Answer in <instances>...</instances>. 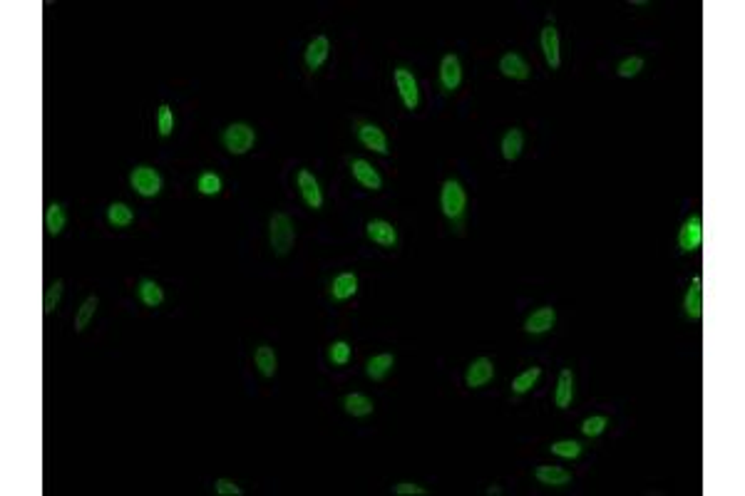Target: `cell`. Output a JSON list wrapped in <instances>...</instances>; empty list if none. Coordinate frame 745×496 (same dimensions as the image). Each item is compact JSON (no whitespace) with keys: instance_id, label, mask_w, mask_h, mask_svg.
<instances>
[{"instance_id":"8d00e7d4","label":"cell","mask_w":745,"mask_h":496,"mask_svg":"<svg viewBox=\"0 0 745 496\" xmlns=\"http://www.w3.org/2000/svg\"><path fill=\"white\" fill-rule=\"evenodd\" d=\"M214 489H216V494H221V496H242L244 494L242 486H237L234 481H229V479H216Z\"/></svg>"},{"instance_id":"e575fe53","label":"cell","mask_w":745,"mask_h":496,"mask_svg":"<svg viewBox=\"0 0 745 496\" xmlns=\"http://www.w3.org/2000/svg\"><path fill=\"white\" fill-rule=\"evenodd\" d=\"M157 129H159V134H162V136L172 134V129H174V112H172V107H169V105H159V110H157Z\"/></svg>"},{"instance_id":"836d02e7","label":"cell","mask_w":745,"mask_h":496,"mask_svg":"<svg viewBox=\"0 0 745 496\" xmlns=\"http://www.w3.org/2000/svg\"><path fill=\"white\" fill-rule=\"evenodd\" d=\"M606 427H609V417H603V414H594V417H587L582 422V432L587 437H599Z\"/></svg>"},{"instance_id":"8992f818","label":"cell","mask_w":745,"mask_h":496,"mask_svg":"<svg viewBox=\"0 0 745 496\" xmlns=\"http://www.w3.org/2000/svg\"><path fill=\"white\" fill-rule=\"evenodd\" d=\"M701 243H703V221H701V214H693L691 219L683 224L681 234H678V246H681V251L691 253V251H696Z\"/></svg>"},{"instance_id":"ac0fdd59","label":"cell","mask_w":745,"mask_h":496,"mask_svg":"<svg viewBox=\"0 0 745 496\" xmlns=\"http://www.w3.org/2000/svg\"><path fill=\"white\" fill-rule=\"evenodd\" d=\"M574 400V372L562 370L559 372V380H556V392H554V405L559 409H567Z\"/></svg>"},{"instance_id":"6da1fadb","label":"cell","mask_w":745,"mask_h":496,"mask_svg":"<svg viewBox=\"0 0 745 496\" xmlns=\"http://www.w3.org/2000/svg\"><path fill=\"white\" fill-rule=\"evenodd\" d=\"M271 231H268V239H271V248L276 256H286V253L294 248V241H296V229H294V221L289 219V214H273L271 216Z\"/></svg>"},{"instance_id":"ffe728a7","label":"cell","mask_w":745,"mask_h":496,"mask_svg":"<svg viewBox=\"0 0 745 496\" xmlns=\"http://www.w3.org/2000/svg\"><path fill=\"white\" fill-rule=\"evenodd\" d=\"M137 295H139V300H142L147 308H157V305L164 303L162 286H159L157 281H152V278H144V281H139V286H137Z\"/></svg>"},{"instance_id":"4316f807","label":"cell","mask_w":745,"mask_h":496,"mask_svg":"<svg viewBox=\"0 0 745 496\" xmlns=\"http://www.w3.org/2000/svg\"><path fill=\"white\" fill-rule=\"evenodd\" d=\"M65 224H68V216H65V209L60 204H50L45 209V231L50 236H60L65 231Z\"/></svg>"},{"instance_id":"ba28073f","label":"cell","mask_w":745,"mask_h":496,"mask_svg":"<svg viewBox=\"0 0 745 496\" xmlns=\"http://www.w3.org/2000/svg\"><path fill=\"white\" fill-rule=\"evenodd\" d=\"M351 172H353V179H356L361 186H365L368 191H380V189H383V179H380L378 169L372 167L370 162H365V159H353Z\"/></svg>"},{"instance_id":"603a6c76","label":"cell","mask_w":745,"mask_h":496,"mask_svg":"<svg viewBox=\"0 0 745 496\" xmlns=\"http://www.w3.org/2000/svg\"><path fill=\"white\" fill-rule=\"evenodd\" d=\"M343 409H346L351 417H368V414H372L375 405H372L370 397L361 395V392H351V395H346V400H343Z\"/></svg>"},{"instance_id":"5b68a950","label":"cell","mask_w":745,"mask_h":496,"mask_svg":"<svg viewBox=\"0 0 745 496\" xmlns=\"http://www.w3.org/2000/svg\"><path fill=\"white\" fill-rule=\"evenodd\" d=\"M395 84H398V92L403 105L408 110H418V102H420V89H418V82H415L413 72L408 68H398L395 70Z\"/></svg>"},{"instance_id":"d590c367","label":"cell","mask_w":745,"mask_h":496,"mask_svg":"<svg viewBox=\"0 0 745 496\" xmlns=\"http://www.w3.org/2000/svg\"><path fill=\"white\" fill-rule=\"evenodd\" d=\"M644 70V58H639V55H631V58H626L624 63L616 68V72H619V77H636V75Z\"/></svg>"},{"instance_id":"3957f363","label":"cell","mask_w":745,"mask_h":496,"mask_svg":"<svg viewBox=\"0 0 745 496\" xmlns=\"http://www.w3.org/2000/svg\"><path fill=\"white\" fill-rule=\"evenodd\" d=\"M440 206H442V214L447 219H460L465 214V206H468V193L462 189V184L457 179H447L442 184V193H440Z\"/></svg>"},{"instance_id":"2e32d148","label":"cell","mask_w":745,"mask_h":496,"mask_svg":"<svg viewBox=\"0 0 745 496\" xmlns=\"http://www.w3.org/2000/svg\"><path fill=\"white\" fill-rule=\"evenodd\" d=\"M683 308H686V315L691 320L703 318V288H701V276L693 278L691 288L686 293V300H683Z\"/></svg>"},{"instance_id":"74e56055","label":"cell","mask_w":745,"mask_h":496,"mask_svg":"<svg viewBox=\"0 0 745 496\" xmlns=\"http://www.w3.org/2000/svg\"><path fill=\"white\" fill-rule=\"evenodd\" d=\"M393 491L398 496H425L427 494L425 486H418V484H395Z\"/></svg>"},{"instance_id":"9a60e30c","label":"cell","mask_w":745,"mask_h":496,"mask_svg":"<svg viewBox=\"0 0 745 496\" xmlns=\"http://www.w3.org/2000/svg\"><path fill=\"white\" fill-rule=\"evenodd\" d=\"M328 50H331L328 37L325 35L313 37V40L308 42V47H306V68H308L311 72H315V70L328 60Z\"/></svg>"},{"instance_id":"cb8c5ba5","label":"cell","mask_w":745,"mask_h":496,"mask_svg":"<svg viewBox=\"0 0 745 496\" xmlns=\"http://www.w3.org/2000/svg\"><path fill=\"white\" fill-rule=\"evenodd\" d=\"M395 365V357L390 352H383V355H372L370 360L365 362V375L370 380H383Z\"/></svg>"},{"instance_id":"30bf717a","label":"cell","mask_w":745,"mask_h":496,"mask_svg":"<svg viewBox=\"0 0 745 496\" xmlns=\"http://www.w3.org/2000/svg\"><path fill=\"white\" fill-rule=\"evenodd\" d=\"M492 377H494L492 360H489V357H477V360L470 362L468 375H465V382H468L470 390H480V387L487 385Z\"/></svg>"},{"instance_id":"1f68e13d","label":"cell","mask_w":745,"mask_h":496,"mask_svg":"<svg viewBox=\"0 0 745 496\" xmlns=\"http://www.w3.org/2000/svg\"><path fill=\"white\" fill-rule=\"evenodd\" d=\"M351 345L343 343V340H338V343H333L331 348H328V360L333 362V365H348L351 362Z\"/></svg>"},{"instance_id":"83f0119b","label":"cell","mask_w":745,"mask_h":496,"mask_svg":"<svg viewBox=\"0 0 745 496\" xmlns=\"http://www.w3.org/2000/svg\"><path fill=\"white\" fill-rule=\"evenodd\" d=\"M97 305H100V298L97 295H89L87 300L80 305L77 315H75V333H82V330L87 328V323L92 320V315H95Z\"/></svg>"},{"instance_id":"d4e9b609","label":"cell","mask_w":745,"mask_h":496,"mask_svg":"<svg viewBox=\"0 0 745 496\" xmlns=\"http://www.w3.org/2000/svg\"><path fill=\"white\" fill-rule=\"evenodd\" d=\"M253 362H256L258 372H261L263 377L276 375L278 360H276V352H273V348H268V345H258L256 352H253Z\"/></svg>"},{"instance_id":"7402d4cb","label":"cell","mask_w":745,"mask_h":496,"mask_svg":"<svg viewBox=\"0 0 745 496\" xmlns=\"http://www.w3.org/2000/svg\"><path fill=\"white\" fill-rule=\"evenodd\" d=\"M534 476H537V481H541V484H546V486H567L569 481H572V474H569L567 469H562V466H551V464L537 466Z\"/></svg>"},{"instance_id":"44dd1931","label":"cell","mask_w":745,"mask_h":496,"mask_svg":"<svg viewBox=\"0 0 745 496\" xmlns=\"http://www.w3.org/2000/svg\"><path fill=\"white\" fill-rule=\"evenodd\" d=\"M522 149H525V132H522L520 127H512V129L502 136V157L507 159V162H515V159L522 154Z\"/></svg>"},{"instance_id":"7c38bea8","label":"cell","mask_w":745,"mask_h":496,"mask_svg":"<svg viewBox=\"0 0 745 496\" xmlns=\"http://www.w3.org/2000/svg\"><path fill=\"white\" fill-rule=\"evenodd\" d=\"M358 139L363 141V146L365 149H370V152L375 154H388V136H385V132L380 129V127L375 125H361L358 127Z\"/></svg>"},{"instance_id":"5bb4252c","label":"cell","mask_w":745,"mask_h":496,"mask_svg":"<svg viewBox=\"0 0 745 496\" xmlns=\"http://www.w3.org/2000/svg\"><path fill=\"white\" fill-rule=\"evenodd\" d=\"M541 50H544V60L551 70H559L562 65V53H559V32L554 25H546L541 30Z\"/></svg>"},{"instance_id":"d6a6232c","label":"cell","mask_w":745,"mask_h":496,"mask_svg":"<svg viewBox=\"0 0 745 496\" xmlns=\"http://www.w3.org/2000/svg\"><path fill=\"white\" fill-rule=\"evenodd\" d=\"M63 288H65L63 278H58V281L48 288V293H45V303H42V313H53V310L58 308L60 298H63Z\"/></svg>"},{"instance_id":"e0dca14e","label":"cell","mask_w":745,"mask_h":496,"mask_svg":"<svg viewBox=\"0 0 745 496\" xmlns=\"http://www.w3.org/2000/svg\"><path fill=\"white\" fill-rule=\"evenodd\" d=\"M499 72L509 80H527L530 77V65L522 55L517 53H507L502 60H499Z\"/></svg>"},{"instance_id":"7a4b0ae2","label":"cell","mask_w":745,"mask_h":496,"mask_svg":"<svg viewBox=\"0 0 745 496\" xmlns=\"http://www.w3.org/2000/svg\"><path fill=\"white\" fill-rule=\"evenodd\" d=\"M253 141H256V132H253V127L246 125V122H234V125L226 127L224 134H221V144H224L226 152H231V154H246L253 146Z\"/></svg>"},{"instance_id":"4dcf8cb0","label":"cell","mask_w":745,"mask_h":496,"mask_svg":"<svg viewBox=\"0 0 745 496\" xmlns=\"http://www.w3.org/2000/svg\"><path fill=\"white\" fill-rule=\"evenodd\" d=\"M196 189H199L204 196H216V193H221V177L214 172L199 174V179H196Z\"/></svg>"},{"instance_id":"f1b7e54d","label":"cell","mask_w":745,"mask_h":496,"mask_svg":"<svg viewBox=\"0 0 745 496\" xmlns=\"http://www.w3.org/2000/svg\"><path fill=\"white\" fill-rule=\"evenodd\" d=\"M539 377H541V367H530V370H525L522 375H517L512 380V392L515 395H525V392H530L537 385Z\"/></svg>"},{"instance_id":"f35d334b","label":"cell","mask_w":745,"mask_h":496,"mask_svg":"<svg viewBox=\"0 0 745 496\" xmlns=\"http://www.w3.org/2000/svg\"><path fill=\"white\" fill-rule=\"evenodd\" d=\"M499 491H502V489H499V486H489V489H487V494L492 496V494H499Z\"/></svg>"},{"instance_id":"8fae6325","label":"cell","mask_w":745,"mask_h":496,"mask_svg":"<svg viewBox=\"0 0 745 496\" xmlns=\"http://www.w3.org/2000/svg\"><path fill=\"white\" fill-rule=\"evenodd\" d=\"M440 82H442V89L445 92H455L457 87H460L462 82V65H460V58H457L455 53L445 55L440 63Z\"/></svg>"},{"instance_id":"277c9868","label":"cell","mask_w":745,"mask_h":496,"mask_svg":"<svg viewBox=\"0 0 745 496\" xmlns=\"http://www.w3.org/2000/svg\"><path fill=\"white\" fill-rule=\"evenodd\" d=\"M130 184H132V189L144 198H152L162 191V177H159V172L152 167H144V164L142 167H137L134 172L130 174Z\"/></svg>"},{"instance_id":"9c48e42d","label":"cell","mask_w":745,"mask_h":496,"mask_svg":"<svg viewBox=\"0 0 745 496\" xmlns=\"http://www.w3.org/2000/svg\"><path fill=\"white\" fill-rule=\"evenodd\" d=\"M365 234L372 243L383 246V248H393V246L398 243V231H395V226L390 224V221H383V219L368 221Z\"/></svg>"},{"instance_id":"d6986e66","label":"cell","mask_w":745,"mask_h":496,"mask_svg":"<svg viewBox=\"0 0 745 496\" xmlns=\"http://www.w3.org/2000/svg\"><path fill=\"white\" fill-rule=\"evenodd\" d=\"M358 293V278L356 273H338L331 283V295L333 300H348Z\"/></svg>"},{"instance_id":"484cf974","label":"cell","mask_w":745,"mask_h":496,"mask_svg":"<svg viewBox=\"0 0 745 496\" xmlns=\"http://www.w3.org/2000/svg\"><path fill=\"white\" fill-rule=\"evenodd\" d=\"M107 221H110L115 229H127V226L134 221V211H132L125 201H115V204L107 206Z\"/></svg>"},{"instance_id":"4fadbf2b","label":"cell","mask_w":745,"mask_h":496,"mask_svg":"<svg viewBox=\"0 0 745 496\" xmlns=\"http://www.w3.org/2000/svg\"><path fill=\"white\" fill-rule=\"evenodd\" d=\"M556 323V310L551 305H544V308L534 310L530 318L525 320V330L530 335H541V333H549Z\"/></svg>"},{"instance_id":"f546056e","label":"cell","mask_w":745,"mask_h":496,"mask_svg":"<svg viewBox=\"0 0 745 496\" xmlns=\"http://www.w3.org/2000/svg\"><path fill=\"white\" fill-rule=\"evenodd\" d=\"M549 450H551V454L562 457V459H577V457L582 454V444H579L577 439H562V442L551 444Z\"/></svg>"},{"instance_id":"52a82bcc","label":"cell","mask_w":745,"mask_h":496,"mask_svg":"<svg viewBox=\"0 0 745 496\" xmlns=\"http://www.w3.org/2000/svg\"><path fill=\"white\" fill-rule=\"evenodd\" d=\"M296 182H299L301 196H303L306 204H308L313 211H318L320 206H323V191H320L318 179H315L313 174L308 172V169H301L299 177H296Z\"/></svg>"}]
</instances>
